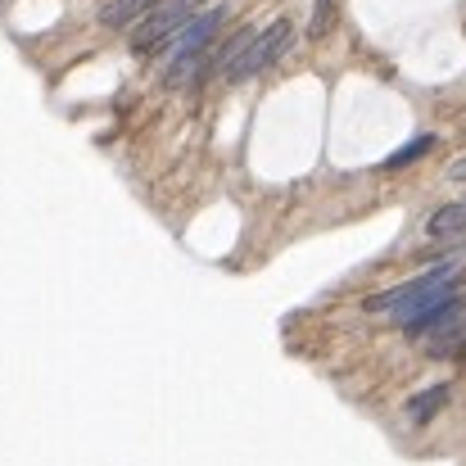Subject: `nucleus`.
<instances>
[{
    "mask_svg": "<svg viewBox=\"0 0 466 466\" xmlns=\"http://www.w3.org/2000/svg\"><path fill=\"white\" fill-rule=\"evenodd\" d=\"M330 18H335V0H317V9H312V36H321V32H330Z\"/></svg>",
    "mask_w": 466,
    "mask_h": 466,
    "instance_id": "9d476101",
    "label": "nucleus"
},
{
    "mask_svg": "<svg viewBox=\"0 0 466 466\" xmlns=\"http://www.w3.org/2000/svg\"><path fill=\"white\" fill-rule=\"evenodd\" d=\"M290 41H295V23L290 18H277V23H268L263 32H254V41H249V50L240 55V64L231 68V77L227 82H245V77H258V73H268L286 50H290Z\"/></svg>",
    "mask_w": 466,
    "mask_h": 466,
    "instance_id": "39448f33",
    "label": "nucleus"
},
{
    "mask_svg": "<svg viewBox=\"0 0 466 466\" xmlns=\"http://www.w3.org/2000/svg\"><path fill=\"white\" fill-rule=\"evenodd\" d=\"M444 403H449V385H426L421 394H412V399H408V421L426 426V421H431Z\"/></svg>",
    "mask_w": 466,
    "mask_h": 466,
    "instance_id": "6e6552de",
    "label": "nucleus"
},
{
    "mask_svg": "<svg viewBox=\"0 0 466 466\" xmlns=\"http://www.w3.org/2000/svg\"><path fill=\"white\" fill-rule=\"evenodd\" d=\"M431 150H435V137H431V132H421L417 141H408L403 150H394V155L385 158V167H390V172H394V167H408V163H417V158L431 155Z\"/></svg>",
    "mask_w": 466,
    "mask_h": 466,
    "instance_id": "1a4fd4ad",
    "label": "nucleus"
},
{
    "mask_svg": "<svg viewBox=\"0 0 466 466\" xmlns=\"http://www.w3.org/2000/svg\"><path fill=\"white\" fill-rule=\"evenodd\" d=\"M155 5L158 0H109V5L100 9V23H105V27H137Z\"/></svg>",
    "mask_w": 466,
    "mask_h": 466,
    "instance_id": "0eeeda50",
    "label": "nucleus"
},
{
    "mask_svg": "<svg viewBox=\"0 0 466 466\" xmlns=\"http://www.w3.org/2000/svg\"><path fill=\"white\" fill-rule=\"evenodd\" d=\"M449 181H458V186H466V155L449 163Z\"/></svg>",
    "mask_w": 466,
    "mask_h": 466,
    "instance_id": "9b49d317",
    "label": "nucleus"
},
{
    "mask_svg": "<svg viewBox=\"0 0 466 466\" xmlns=\"http://www.w3.org/2000/svg\"><path fill=\"white\" fill-rule=\"evenodd\" d=\"M426 236L449 245V249H462L466 245V204H444L426 218Z\"/></svg>",
    "mask_w": 466,
    "mask_h": 466,
    "instance_id": "423d86ee",
    "label": "nucleus"
},
{
    "mask_svg": "<svg viewBox=\"0 0 466 466\" xmlns=\"http://www.w3.org/2000/svg\"><path fill=\"white\" fill-rule=\"evenodd\" d=\"M458 290H462V263H440V268H431L426 277H412V281H403V286H394V290H385V295H371V299H367V312L390 317L394 326L408 330V326H417L421 317L444 309L449 299H458Z\"/></svg>",
    "mask_w": 466,
    "mask_h": 466,
    "instance_id": "f257e3e1",
    "label": "nucleus"
},
{
    "mask_svg": "<svg viewBox=\"0 0 466 466\" xmlns=\"http://www.w3.org/2000/svg\"><path fill=\"white\" fill-rule=\"evenodd\" d=\"M227 23V9L213 5V9H199L177 36H172V64H167V86H199L204 82V68H208V50H213V36L218 27Z\"/></svg>",
    "mask_w": 466,
    "mask_h": 466,
    "instance_id": "f03ea898",
    "label": "nucleus"
},
{
    "mask_svg": "<svg viewBox=\"0 0 466 466\" xmlns=\"http://www.w3.org/2000/svg\"><path fill=\"white\" fill-rule=\"evenodd\" d=\"M199 5H204V0H158L155 9L137 23V36H132L137 55H150V50L172 46V36L199 14Z\"/></svg>",
    "mask_w": 466,
    "mask_h": 466,
    "instance_id": "20e7f679",
    "label": "nucleus"
},
{
    "mask_svg": "<svg viewBox=\"0 0 466 466\" xmlns=\"http://www.w3.org/2000/svg\"><path fill=\"white\" fill-rule=\"evenodd\" d=\"M408 335L431 353V358H458L466 353V299H449L444 309L421 317L417 326H408Z\"/></svg>",
    "mask_w": 466,
    "mask_h": 466,
    "instance_id": "7ed1b4c3",
    "label": "nucleus"
}]
</instances>
